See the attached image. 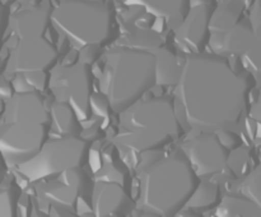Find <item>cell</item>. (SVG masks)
<instances>
[{"label":"cell","instance_id":"cell-1","mask_svg":"<svg viewBox=\"0 0 261 217\" xmlns=\"http://www.w3.org/2000/svg\"><path fill=\"white\" fill-rule=\"evenodd\" d=\"M252 84L228 60L213 53H189L173 90V109L182 129L229 131L246 109Z\"/></svg>","mask_w":261,"mask_h":217},{"label":"cell","instance_id":"cell-2","mask_svg":"<svg viewBox=\"0 0 261 217\" xmlns=\"http://www.w3.org/2000/svg\"><path fill=\"white\" fill-rule=\"evenodd\" d=\"M138 198L135 210L160 217H177L200 183L181 150L142 152L135 167Z\"/></svg>","mask_w":261,"mask_h":217},{"label":"cell","instance_id":"cell-3","mask_svg":"<svg viewBox=\"0 0 261 217\" xmlns=\"http://www.w3.org/2000/svg\"><path fill=\"white\" fill-rule=\"evenodd\" d=\"M0 121V157L8 168L32 159L50 131V113L38 91L14 93L3 107Z\"/></svg>","mask_w":261,"mask_h":217},{"label":"cell","instance_id":"cell-4","mask_svg":"<svg viewBox=\"0 0 261 217\" xmlns=\"http://www.w3.org/2000/svg\"><path fill=\"white\" fill-rule=\"evenodd\" d=\"M53 3H28L9 14L12 46L4 65L7 76L33 71H50L56 65L59 50L45 38Z\"/></svg>","mask_w":261,"mask_h":217},{"label":"cell","instance_id":"cell-5","mask_svg":"<svg viewBox=\"0 0 261 217\" xmlns=\"http://www.w3.org/2000/svg\"><path fill=\"white\" fill-rule=\"evenodd\" d=\"M117 116V132L111 141L130 151H157L184 134L170 97L138 101Z\"/></svg>","mask_w":261,"mask_h":217},{"label":"cell","instance_id":"cell-6","mask_svg":"<svg viewBox=\"0 0 261 217\" xmlns=\"http://www.w3.org/2000/svg\"><path fill=\"white\" fill-rule=\"evenodd\" d=\"M155 84V57L150 52L120 46L107 51L99 91L112 113L120 114L140 101Z\"/></svg>","mask_w":261,"mask_h":217},{"label":"cell","instance_id":"cell-7","mask_svg":"<svg viewBox=\"0 0 261 217\" xmlns=\"http://www.w3.org/2000/svg\"><path fill=\"white\" fill-rule=\"evenodd\" d=\"M50 23L75 50L102 47L111 37L114 13L105 2H59L53 4Z\"/></svg>","mask_w":261,"mask_h":217},{"label":"cell","instance_id":"cell-8","mask_svg":"<svg viewBox=\"0 0 261 217\" xmlns=\"http://www.w3.org/2000/svg\"><path fill=\"white\" fill-rule=\"evenodd\" d=\"M91 142L83 137L46 140L40 151L17 167L30 183L55 178L70 168H83L88 160Z\"/></svg>","mask_w":261,"mask_h":217},{"label":"cell","instance_id":"cell-9","mask_svg":"<svg viewBox=\"0 0 261 217\" xmlns=\"http://www.w3.org/2000/svg\"><path fill=\"white\" fill-rule=\"evenodd\" d=\"M93 74L91 66L79 63L56 64L48 74L47 88L53 91L55 102L71 107L78 121H86L91 116L89 96L92 93Z\"/></svg>","mask_w":261,"mask_h":217},{"label":"cell","instance_id":"cell-10","mask_svg":"<svg viewBox=\"0 0 261 217\" xmlns=\"http://www.w3.org/2000/svg\"><path fill=\"white\" fill-rule=\"evenodd\" d=\"M212 53L221 57H242L247 61L250 70L259 81L260 74V45L261 29H256L247 17L227 32L221 35H211L208 38Z\"/></svg>","mask_w":261,"mask_h":217},{"label":"cell","instance_id":"cell-11","mask_svg":"<svg viewBox=\"0 0 261 217\" xmlns=\"http://www.w3.org/2000/svg\"><path fill=\"white\" fill-rule=\"evenodd\" d=\"M198 178L224 172L228 164L229 151L224 149L213 132H200L186 140L180 147Z\"/></svg>","mask_w":261,"mask_h":217},{"label":"cell","instance_id":"cell-12","mask_svg":"<svg viewBox=\"0 0 261 217\" xmlns=\"http://www.w3.org/2000/svg\"><path fill=\"white\" fill-rule=\"evenodd\" d=\"M92 185L93 183L83 168H70L47 183L41 184L38 193L50 207L73 212L81 196L91 195Z\"/></svg>","mask_w":261,"mask_h":217},{"label":"cell","instance_id":"cell-13","mask_svg":"<svg viewBox=\"0 0 261 217\" xmlns=\"http://www.w3.org/2000/svg\"><path fill=\"white\" fill-rule=\"evenodd\" d=\"M214 3L203 2L190 5L188 14L175 29V40L190 53H201L205 42H208V24Z\"/></svg>","mask_w":261,"mask_h":217},{"label":"cell","instance_id":"cell-14","mask_svg":"<svg viewBox=\"0 0 261 217\" xmlns=\"http://www.w3.org/2000/svg\"><path fill=\"white\" fill-rule=\"evenodd\" d=\"M91 207L94 217H126L135 210V203L124 185L94 182L91 191Z\"/></svg>","mask_w":261,"mask_h":217},{"label":"cell","instance_id":"cell-15","mask_svg":"<svg viewBox=\"0 0 261 217\" xmlns=\"http://www.w3.org/2000/svg\"><path fill=\"white\" fill-rule=\"evenodd\" d=\"M245 8H246L245 2H240V0L214 3L213 12H212L208 24L209 36L221 35L231 29L242 19Z\"/></svg>","mask_w":261,"mask_h":217},{"label":"cell","instance_id":"cell-16","mask_svg":"<svg viewBox=\"0 0 261 217\" xmlns=\"http://www.w3.org/2000/svg\"><path fill=\"white\" fill-rule=\"evenodd\" d=\"M147 52H150L155 57V84L161 86L176 85L181 71L178 58L161 45L148 48Z\"/></svg>","mask_w":261,"mask_h":217},{"label":"cell","instance_id":"cell-17","mask_svg":"<svg viewBox=\"0 0 261 217\" xmlns=\"http://www.w3.org/2000/svg\"><path fill=\"white\" fill-rule=\"evenodd\" d=\"M48 113L51 121L48 132L59 137H79L82 134L81 122L69 104L54 102Z\"/></svg>","mask_w":261,"mask_h":217},{"label":"cell","instance_id":"cell-18","mask_svg":"<svg viewBox=\"0 0 261 217\" xmlns=\"http://www.w3.org/2000/svg\"><path fill=\"white\" fill-rule=\"evenodd\" d=\"M140 4L145 8L148 14L165 18L168 25L175 29L181 24L191 5L189 2H143Z\"/></svg>","mask_w":261,"mask_h":217},{"label":"cell","instance_id":"cell-19","mask_svg":"<svg viewBox=\"0 0 261 217\" xmlns=\"http://www.w3.org/2000/svg\"><path fill=\"white\" fill-rule=\"evenodd\" d=\"M219 201H221L219 185L213 182H200L186 202L184 210H211L214 206L218 205Z\"/></svg>","mask_w":261,"mask_h":217},{"label":"cell","instance_id":"cell-20","mask_svg":"<svg viewBox=\"0 0 261 217\" xmlns=\"http://www.w3.org/2000/svg\"><path fill=\"white\" fill-rule=\"evenodd\" d=\"M231 195L239 196L245 198L255 205L261 206V168L256 165L250 173H247L245 177L240 178L239 180L232 184Z\"/></svg>","mask_w":261,"mask_h":217},{"label":"cell","instance_id":"cell-21","mask_svg":"<svg viewBox=\"0 0 261 217\" xmlns=\"http://www.w3.org/2000/svg\"><path fill=\"white\" fill-rule=\"evenodd\" d=\"M221 207L229 216L237 217H261V206L255 205L245 198L228 193L221 200Z\"/></svg>","mask_w":261,"mask_h":217},{"label":"cell","instance_id":"cell-22","mask_svg":"<svg viewBox=\"0 0 261 217\" xmlns=\"http://www.w3.org/2000/svg\"><path fill=\"white\" fill-rule=\"evenodd\" d=\"M20 190L17 185L0 188V217H18Z\"/></svg>","mask_w":261,"mask_h":217},{"label":"cell","instance_id":"cell-23","mask_svg":"<svg viewBox=\"0 0 261 217\" xmlns=\"http://www.w3.org/2000/svg\"><path fill=\"white\" fill-rule=\"evenodd\" d=\"M94 182H112L119 183L125 187V173L112 163H106L101 170L96 174Z\"/></svg>","mask_w":261,"mask_h":217},{"label":"cell","instance_id":"cell-24","mask_svg":"<svg viewBox=\"0 0 261 217\" xmlns=\"http://www.w3.org/2000/svg\"><path fill=\"white\" fill-rule=\"evenodd\" d=\"M89 111L97 117H107L110 114V104L101 91H92L89 96Z\"/></svg>","mask_w":261,"mask_h":217},{"label":"cell","instance_id":"cell-25","mask_svg":"<svg viewBox=\"0 0 261 217\" xmlns=\"http://www.w3.org/2000/svg\"><path fill=\"white\" fill-rule=\"evenodd\" d=\"M24 80L35 91H43L47 88L48 74L46 71H33V73L23 74Z\"/></svg>","mask_w":261,"mask_h":217},{"label":"cell","instance_id":"cell-26","mask_svg":"<svg viewBox=\"0 0 261 217\" xmlns=\"http://www.w3.org/2000/svg\"><path fill=\"white\" fill-rule=\"evenodd\" d=\"M101 56V47L98 46H86L78 51V60L76 63L83 65L92 66Z\"/></svg>","mask_w":261,"mask_h":217},{"label":"cell","instance_id":"cell-27","mask_svg":"<svg viewBox=\"0 0 261 217\" xmlns=\"http://www.w3.org/2000/svg\"><path fill=\"white\" fill-rule=\"evenodd\" d=\"M217 139L221 142L222 146L224 147L228 151H232V150L237 149V147L241 145V139L237 136L236 134L231 131H218L216 132Z\"/></svg>","mask_w":261,"mask_h":217},{"label":"cell","instance_id":"cell-28","mask_svg":"<svg viewBox=\"0 0 261 217\" xmlns=\"http://www.w3.org/2000/svg\"><path fill=\"white\" fill-rule=\"evenodd\" d=\"M10 86H12L13 89V93H17V94L35 91L27 83H25L23 74H17V75H14V78H13L12 81H10Z\"/></svg>","mask_w":261,"mask_h":217},{"label":"cell","instance_id":"cell-29","mask_svg":"<svg viewBox=\"0 0 261 217\" xmlns=\"http://www.w3.org/2000/svg\"><path fill=\"white\" fill-rule=\"evenodd\" d=\"M9 7L4 3L0 2V50L3 47V37H4L5 28L8 27V20H9Z\"/></svg>","mask_w":261,"mask_h":217},{"label":"cell","instance_id":"cell-30","mask_svg":"<svg viewBox=\"0 0 261 217\" xmlns=\"http://www.w3.org/2000/svg\"><path fill=\"white\" fill-rule=\"evenodd\" d=\"M47 215L48 217H79L74 215V212H71V211L61 210V208H56V207H50Z\"/></svg>","mask_w":261,"mask_h":217},{"label":"cell","instance_id":"cell-31","mask_svg":"<svg viewBox=\"0 0 261 217\" xmlns=\"http://www.w3.org/2000/svg\"><path fill=\"white\" fill-rule=\"evenodd\" d=\"M13 89L10 84L0 83V101H8L13 96Z\"/></svg>","mask_w":261,"mask_h":217},{"label":"cell","instance_id":"cell-32","mask_svg":"<svg viewBox=\"0 0 261 217\" xmlns=\"http://www.w3.org/2000/svg\"><path fill=\"white\" fill-rule=\"evenodd\" d=\"M30 217H48V215L46 212H43V211H41L40 208L37 207V205H35V203H33Z\"/></svg>","mask_w":261,"mask_h":217},{"label":"cell","instance_id":"cell-33","mask_svg":"<svg viewBox=\"0 0 261 217\" xmlns=\"http://www.w3.org/2000/svg\"><path fill=\"white\" fill-rule=\"evenodd\" d=\"M180 217H200V216L195 215V213H182Z\"/></svg>","mask_w":261,"mask_h":217},{"label":"cell","instance_id":"cell-34","mask_svg":"<svg viewBox=\"0 0 261 217\" xmlns=\"http://www.w3.org/2000/svg\"><path fill=\"white\" fill-rule=\"evenodd\" d=\"M140 213H142V215H140L139 217H160V216L152 215V213H143V212H140Z\"/></svg>","mask_w":261,"mask_h":217},{"label":"cell","instance_id":"cell-35","mask_svg":"<svg viewBox=\"0 0 261 217\" xmlns=\"http://www.w3.org/2000/svg\"><path fill=\"white\" fill-rule=\"evenodd\" d=\"M5 165H4V163H3V159H2V157H0V170H3V168H4Z\"/></svg>","mask_w":261,"mask_h":217}]
</instances>
